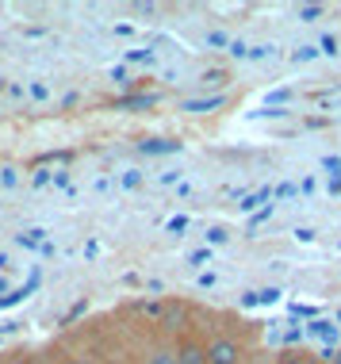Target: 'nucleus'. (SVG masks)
Listing matches in <instances>:
<instances>
[{
    "label": "nucleus",
    "mask_w": 341,
    "mask_h": 364,
    "mask_svg": "<svg viewBox=\"0 0 341 364\" xmlns=\"http://www.w3.org/2000/svg\"><path fill=\"white\" fill-rule=\"evenodd\" d=\"M50 349H54V357H58V364H104L100 357H92V353L85 349L81 341L73 338V333H65V338H58V341H50Z\"/></svg>",
    "instance_id": "7ed1b4c3"
},
{
    "label": "nucleus",
    "mask_w": 341,
    "mask_h": 364,
    "mask_svg": "<svg viewBox=\"0 0 341 364\" xmlns=\"http://www.w3.org/2000/svg\"><path fill=\"white\" fill-rule=\"evenodd\" d=\"M326 364H341V349H337V353H330V357H326Z\"/></svg>",
    "instance_id": "0eeeda50"
},
{
    "label": "nucleus",
    "mask_w": 341,
    "mask_h": 364,
    "mask_svg": "<svg viewBox=\"0 0 341 364\" xmlns=\"http://www.w3.org/2000/svg\"><path fill=\"white\" fill-rule=\"evenodd\" d=\"M0 364H8V353H0Z\"/></svg>",
    "instance_id": "6e6552de"
},
{
    "label": "nucleus",
    "mask_w": 341,
    "mask_h": 364,
    "mask_svg": "<svg viewBox=\"0 0 341 364\" xmlns=\"http://www.w3.org/2000/svg\"><path fill=\"white\" fill-rule=\"evenodd\" d=\"M246 364H272V360H269V357H265V353H253V357H249V360H246Z\"/></svg>",
    "instance_id": "39448f33"
},
{
    "label": "nucleus",
    "mask_w": 341,
    "mask_h": 364,
    "mask_svg": "<svg viewBox=\"0 0 341 364\" xmlns=\"http://www.w3.org/2000/svg\"><path fill=\"white\" fill-rule=\"evenodd\" d=\"M173 349H177V364H207V338H203L200 322L184 330L180 338H173Z\"/></svg>",
    "instance_id": "f03ea898"
},
{
    "label": "nucleus",
    "mask_w": 341,
    "mask_h": 364,
    "mask_svg": "<svg viewBox=\"0 0 341 364\" xmlns=\"http://www.w3.org/2000/svg\"><path fill=\"white\" fill-rule=\"evenodd\" d=\"M203 338H207V364H246L257 353L253 341L230 326H203Z\"/></svg>",
    "instance_id": "f257e3e1"
},
{
    "label": "nucleus",
    "mask_w": 341,
    "mask_h": 364,
    "mask_svg": "<svg viewBox=\"0 0 341 364\" xmlns=\"http://www.w3.org/2000/svg\"><path fill=\"white\" fill-rule=\"evenodd\" d=\"M272 364H326V357H318L315 349H303V346H291V349H280Z\"/></svg>",
    "instance_id": "20e7f679"
},
{
    "label": "nucleus",
    "mask_w": 341,
    "mask_h": 364,
    "mask_svg": "<svg viewBox=\"0 0 341 364\" xmlns=\"http://www.w3.org/2000/svg\"><path fill=\"white\" fill-rule=\"evenodd\" d=\"M8 364H19V349H8Z\"/></svg>",
    "instance_id": "423d86ee"
}]
</instances>
